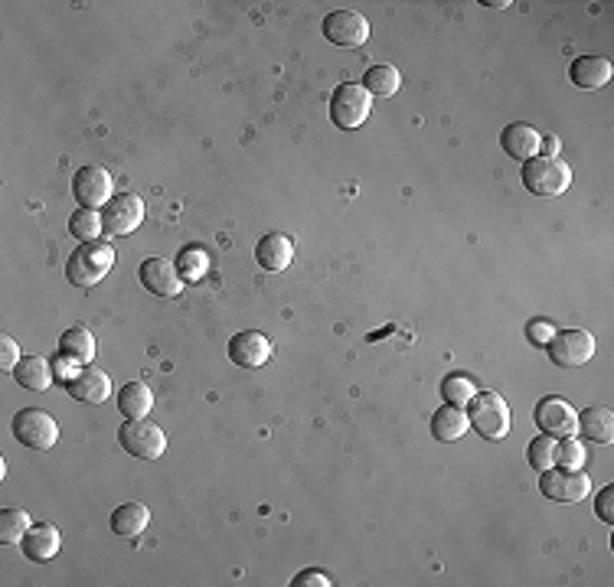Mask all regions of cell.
<instances>
[{
	"mask_svg": "<svg viewBox=\"0 0 614 587\" xmlns=\"http://www.w3.org/2000/svg\"><path fill=\"white\" fill-rule=\"evenodd\" d=\"M14 379L30 392H46L53 385V366L43 356H23L14 369Z\"/></svg>",
	"mask_w": 614,
	"mask_h": 587,
	"instance_id": "obj_22",
	"label": "cell"
},
{
	"mask_svg": "<svg viewBox=\"0 0 614 587\" xmlns=\"http://www.w3.org/2000/svg\"><path fill=\"white\" fill-rule=\"evenodd\" d=\"M30 516L27 509H4L0 512V542L4 545H20L23 535L30 532Z\"/></svg>",
	"mask_w": 614,
	"mask_h": 587,
	"instance_id": "obj_29",
	"label": "cell"
},
{
	"mask_svg": "<svg viewBox=\"0 0 614 587\" xmlns=\"http://www.w3.org/2000/svg\"><path fill=\"white\" fill-rule=\"evenodd\" d=\"M59 545H63V535H59L56 526H49V522H40V526H30V532L23 535V555H27L30 561H36V565H46L49 558L59 555Z\"/></svg>",
	"mask_w": 614,
	"mask_h": 587,
	"instance_id": "obj_18",
	"label": "cell"
},
{
	"mask_svg": "<svg viewBox=\"0 0 614 587\" xmlns=\"http://www.w3.org/2000/svg\"><path fill=\"white\" fill-rule=\"evenodd\" d=\"M324 36L334 46H363L370 40V23H366L363 14H356V10H334V14L324 17Z\"/></svg>",
	"mask_w": 614,
	"mask_h": 587,
	"instance_id": "obj_12",
	"label": "cell"
},
{
	"mask_svg": "<svg viewBox=\"0 0 614 587\" xmlns=\"http://www.w3.org/2000/svg\"><path fill=\"white\" fill-rule=\"evenodd\" d=\"M373 111V95L363 89L360 82H343L330 95V121L343 131H353L370 118Z\"/></svg>",
	"mask_w": 614,
	"mask_h": 587,
	"instance_id": "obj_5",
	"label": "cell"
},
{
	"mask_svg": "<svg viewBox=\"0 0 614 587\" xmlns=\"http://www.w3.org/2000/svg\"><path fill=\"white\" fill-rule=\"evenodd\" d=\"M20 359H23V356H20L17 340H10V336H4V340H0V369H4V372H14Z\"/></svg>",
	"mask_w": 614,
	"mask_h": 587,
	"instance_id": "obj_34",
	"label": "cell"
},
{
	"mask_svg": "<svg viewBox=\"0 0 614 587\" xmlns=\"http://www.w3.org/2000/svg\"><path fill=\"white\" fill-rule=\"evenodd\" d=\"M595 512H598L601 522L614 526V486H605V490H598V496H595Z\"/></svg>",
	"mask_w": 614,
	"mask_h": 587,
	"instance_id": "obj_33",
	"label": "cell"
},
{
	"mask_svg": "<svg viewBox=\"0 0 614 587\" xmlns=\"http://www.w3.org/2000/svg\"><path fill=\"white\" fill-rule=\"evenodd\" d=\"M556 464L566 470H582L585 464V447L575 437H562V444H556Z\"/></svg>",
	"mask_w": 614,
	"mask_h": 587,
	"instance_id": "obj_32",
	"label": "cell"
},
{
	"mask_svg": "<svg viewBox=\"0 0 614 587\" xmlns=\"http://www.w3.org/2000/svg\"><path fill=\"white\" fill-rule=\"evenodd\" d=\"M533 421L539 424V434L549 437H572L579 428V411H575L566 398L549 395L533 408Z\"/></svg>",
	"mask_w": 614,
	"mask_h": 587,
	"instance_id": "obj_10",
	"label": "cell"
},
{
	"mask_svg": "<svg viewBox=\"0 0 614 587\" xmlns=\"http://www.w3.org/2000/svg\"><path fill=\"white\" fill-rule=\"evenodd\" d=\"M59 356L72 362H89L95 356V336L85 327H69L59 336Z\"/></svg>",
	"mask_w": 614,
	"mask_h": 587,
	"instance_id": "obj_26",
	"label": "cell"
},
{
	"mask_svg": "<svg viewBox=\"0 0 614 587\" xmlns=\"http://www.w3.org/2000/svg\"><path fill=\"white\" fill-rule=\"evenodd\" d=\"M559 137L556 134H543V141H539V151H543V157H556L559 154Z\"/></svg>",
	"mask_w": 614,
	"mask_h": 587,
	"instance_id": "obj_36",
	"label": "cell"
},
{
	"mask_svg": "<svg viewBox=\"0 0 614 587\" xmlns=\"http://www.w3.org/2000/svg\"><path fill=\"white\" fill-rule=\"evenodd\" d=\"M539 141H543V134H539L533 124H507L500 134V147H503V154L513 157V160H520V164H526V160H533L539 157Z\"/></svg>",
	"mask_w": 614,
	"mask_h": 587,
	"instance_id": "obj_16",
	"label": "cell"
},
{
	"mask_svg": "<svg viewBox=\"0 0 614 587\" xmlns=\"http://www.w3.org/2000/svg\"><path fill=\"white\" fill-rule=\"evenodd\" d=\"M72 196L82 209H105L112 199V173L98 164H85L72 173Z\"/></svg>",
	"mask_w": 614,
	"mask_h": 587,
	"instance_id": "obj_9",
	"label": "cell"
},
{
	"mask_svg": "<svg viewBox=\"0 0 614 587\" xmlns=\"http://www.w3.org/2000/svg\"><path fill=\"white\" fill-rule=\"evenodd\" d=\"M118 408L128 421L147 418V415H151V408H154V392L147 389L144 382H128L125 389L118 392Z\"/></svg>",
	"mask_w": 614,
	"mask_h": 587,
	"instance_id": "obj_24",
	"label": "cell"
},
{
	"mask_svg": "<svg viewBox=\"0 0 614 587\" xmlns=\"http://www.w3.org/2000/svg\"><path fill=\"white\" fill-rule=\"evenodd\" d=\"M229 359L239 369H259L272 359V340L259 330H242L229 340Z\"/></svg>",
	"mask_w": 614,
	"mask_h": 587,
	"instance_id": "obj_13",
	"label": "cell"
},
{
	"mask_svg": "<svg viewBox=\"0 0 614 587\" xmlns=\"http://www.w3.org/2000/svg\"><path fill=\"white\" fill-rule=\"evenodd\" d=\"M138 278H141V284L147 287V291L157 294V297H177L180 287H183V278H180L177 265H174V261H167V258H147V261H141Z\"/></svg>",
	"mask_w": 614,
	"mask_h": 587,
	"instance_id": "obj_15",
	"label": "cell"
},
{
	"mask_svg": "<svg viewBox=\"0 0 614 587\" xmlns=\"http://www.w3.org/2000/svg\"><path fill=\"white\" fill-rule=\"evenodd\" d=\"M363 89L370 92V95H379V98H392L399 92V85H402V76H399V69L396 66H389V62H379V66H370L366 69V76H363Z\"/></svg>",
	"mask_w": 614,
	"mask_h": 587,
	"instance_id": "obj_25",
	"label": "cell"
},
{
	"mask_svg": "<svg viewBox=\"0 0 614 587\" xmlns=\"http://www.w3.org/2000/svg\"><path fill=\"white\" fill-rule=\"evenodd\" d=\"M539 493H543L549 503H566V506H575L582 503V499H588V493H592V480L585 477L582 470H543L539 473Z\"/></svg>",
	"mask_w": 614,
	"mask_h": 587,
	"instance_id": "obj_7",
	"label": "cell"
},
{
	"mask_svg": "<svg viewBox=\"0 0 614 587\" xmlns=\"http://www.w3.org/2000/svg\"><path fill=\"white\" fill-rule=\"evenodd\" d=\"M468 415H464V408L458 405H445V408H438L435 411V418H432V434L438 437V441H461L464 434H468Z\"/></svg>",
	"mask_w": 614,
	"mask_h": 587,
	"instance_id": "obj_23",
	"label": "cell"
},
{
	"mask_svg": "<svg viewBox=\"0 0 614 587\" xmlns=\"http://www.w3.org/2000/svg\"><path fill=\"white\" fill-rule=\"evenodd\" d=\"M115 268V248L108 242H82L66 261V278L76 287H95Z\"/></svg>",
	"mask_w": 614,
	"mask_h": 587,
	"instance_id": "obj_1",
	"label": "cell"
},
{
	"mask_svg": "<svg viewBox=\"0 0 614 587\" xmlns=\"http://www.w3.org/2000/svg\"><path fill=\"white\" fill-rule=\"evenodd\" d=\"M579 431L585 441H592V444H611V437H614V411L605 408V405H592V408H585L582 415H579Z\"/></svg>",
	"mask_w": 614,
	"mask_h": 587,
	"instance_id": "obj_20",
	"label": "cell"
},
{
	"mask_svg": "<svg viewBox=\"0 0 614 587\" xmlns=\"http://www.w3.org/2000/svg\"><path fill=\"white\" fill-rule=\"evenodd\" d=\"M595 336L588 330H559L546 340V356L559 369H582L595 359Z\"/></svg>",
	"mask_w": 614,
	"mask_h": 587,
	"instance_id": "obj_3",
	"label": "cell"
},
{
	"mask_svg": "<svg viewBox=\"0 0 614 587\" xmlns=\"http://www.w3.org/2000/svg\"><path fill=\"white\" fill-rule=\"evenodd\" d=\"M66 392L76 398V402L85 405H102L108 395H112V379L108 372L95 369V366H85L72 372V379H66Z\"/></svg>",
	"mask_w": 614,
	"mask_h": 587,
	"instance_id": "obj_14",
	"label": "cell"
},
{
	"mask_svg": "<svg viewBox=\"0 0 614 587\" xmlns=\"http://www.w3.org/2000/svg\"><path fill=\"white\" fill-rule=\"evenodd\" d=\"M520 180L533 196H562L572 186V170L559 157H533L523 164Z\"/></svg>",
	"mask_w": 614,
	"mask_h": 587,
	"instance_id": "obj_2",
	"label": "cell"
},
{
	"mask_svg": "<svg viewBox=\"0 0 614 587\" xmlns=\"http://www.w3.org/2000/svg\"><path fill=\"white\" fill-rule=\"evenodd\" d=\"M144 222V203L134 193H115L102 209V226L108 235H131Z\"/></svg>",
	"mask_w": 614,
	"mask_h": 587,
	"instance_id": "obj_11",
	"label": "cell"
},
{
	"mask_svg": "<svg viewBox=\"0 0 614 587\" xmlns=\"http://www.w3.org/2000/svg\"><path fill=\"white\" fill-rule=\"evenodd\" d=\"M294 258V242L281 232H268L255 242V261L265 271H285Z\"/></svg>",
	"mask_w": 614,
	"mask_h": 587,
	"instance_id": "obj_19",
	"label": "cell"
},
{
	"mask_svg": "<svg viewBox=\"0 0 614 587\" xmlns=\"http://www.w3.org/2000/svg\"><path fill=\"white\" fill-rule=\"evenodd\" d=\"M206 268H210V255L203 252V248H183V252L177 255V271H180V278L183 281H200Z\"/></svg>",
	"mask_w": 614,
	"mask_h": 587,
	"instance_id": "obj_30",
	"label": "cell"
},
{
	"mask_svg": "<svg viewBox=\"0 0 614 587\" xmlns=\"http://www.w3.org/2000/svg\"><path fill=\"white\" fill-rule=\"evenodd\" d=\"M477 395L471 376H464V372H448L445 379H441V398H445V405H458V408H468V402Z\"/></svg>",
	"mask_w": 614,
	"mask_h": 587,
	"instance_id": "obj_27",
	"label": "cell"
},
{
	"mask_svg": "<svg viewBox=\"0 0 614 587\" xmlns=\"http://www.w3.org/2000/svg\"><path fill=\"white\" fill-rule=\"evenodd\" d=\"M526 460H530V467L536 473L549 470L552 464H556V441H552L549 434H539L530 441V447H526Z\"/></svg>",
	"mask_w": 614,
	"mask_h": 587,
	"instance_id": "obj_31",
	"label": "cell"
},
{
	"mask_svg": "<svg viewBox=\"0 0 614 587\" xmlns=\"http://www.w3.org/2000/svg\"><path fill=\"white\" fill-rule=\"evenodd\" d=\"M549 336H552V330L546 327V323H530V340H536L539 346H546V340H549Z\"/></svg>",
	"mask_w": 614,
	"mask_h": 587,
	"instance_id": "obj_37",
	"label": "cell"
},
{
	"mask_svg": "<svg viewBox=\"0 0 614 587\" xmlns=\"http://www.w3.org/2000/svg\"><path fill=\"white\" fill-rule=\"evenodd\" d=\"M468 424L484 441H500L510 431V408L497 392L474 395L468 402Z\"/></svg>",
	"mask_w": 614,
	"mask_h": 587,
	"instance_id": "obj_4",
	"label": "cell"
},
{
	"mask_svg": "<svg viewBox=\"0 0 614 587\" xmlns=\"http://www.w3.org/2000/svg\"><path fill=\"white\" fill-rule=\"evenodd\" d=\"M147 526H151V509L144 503H121L112 512V532L121 535V539H134V535H141Z\"/></svg>",
	"mask_w": 614,
	"mask_h": 587,
	"instance_id": "obj_21",
	"label": "cell"
},
{
	"mask_svg": "<svg viewBox=\"0 0 614 587\" xmlns=\"http://www.w3.org/2000/svg\"><path fill=\"white\" fill-rule=\"evenodd\" d=\"M69 232H72V239H79V242H98V235L105 232L98 209H82L79 206L69 216Z\"/></svg>",
	"mask_w": 614,
	"mask_h": 587,
	"instance_id": "obj_28",
	"label": "cell"
},
{
	"mask_svg": "<svg viewBox=\"0 0 614 587\" xmlns=\"http://www.w3.org/2000/svg\"><path fill=\"white\" fill-rule=\"evenodd\" d=\"M118 444L125 447L131 457H138V460H157L167 451V434L157 428L154 421L138 418V421L121 424Z\"/></svg>",
	"mask_w": 614,
	"mask_h": 587,
	"instance_id": "obj_8",
	"label": "cell"
},
{
	"mask_svg": "<svg viewBox=\"0 0 614 587\" xmlns=\"http://www.w3.org/2000/svg\"><path fill=\"white\" fill-rule=\"evenodd\" d=\"M614 69L608 59L601 56H579L569 62V82L575 89H585V92H595V89H605L611 82Z\"/></svg>",
	"mask_w": 614,
	"mask_h": 587,
	"instance_id": "obj_17",
	"label": "cell"
},
{
	"mask_svg": "<svg viewBox=\"0 0 614 587\" xmlns=\"http://www.w3.org/2000/svg\"><path fill=\"white\" fill-rule=\"evenodd\" d=\"M334 584V578L324 571H301L298 578L291 581V587H330Z\"/></svg>",
	"mask_w": 614,
	"mask_h": 587,
	"instance_id": "obj_35",
	"label": "cell"
},
{
	"mask_svg": "<svg viewBox=\"0 0 614 587\" xmlns=\"http://www.w3.org/2000/svg\"><path fill=\"white\" fill-rule=\"evenodd\" d=\"M14 437L30 451H53L59 441V424L43 408H20L14 415Z\"/></svg>",
	"mask_w": 614,
	"mask_h": 587,
	"instance_id": "obj_6",
	"label": "cell"
}]
</instances>
